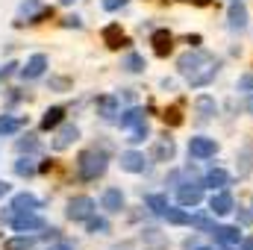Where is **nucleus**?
Here are the masks:
<instances>
[{"label": "nucleus", "instance_id": "6e6552de", "mask_svg": "<svg viewBox=\"0 0 253 250\" xmlns=\"http://www.w3.org/2000/svg\"><path fill=\"white\" fill-rule=\"evenodd\" d=\"M97 115H100L103 121H118V115H121V103H118V97H115V94L100 97V100H97Z\"/></svg>", "mask_w": 253, "mask_h": 250}, {"label": "nucleus", "instance_id": "c756f323", "mask_svg": "<svg viewBox=\"0 0 253 250\" xmlns=\"http://www.w3.org/2000/svg\"><path fill=\"white\" fill-rule=\"evenodd\" d=\"M24 126V118H0V132H18Z\"/></svg>", "mask_w": 253, "mask_h": 250}, {"label": "nucleus", "instance_id": "09e8293b", "mask_svg": "<svg viewBox=\"0 0 253 250\" xmlns=\"http://www.w3.org/2000/svg\"><path fill=\"white\" fill-rule=\"evenodd\" d=\"M194 250H209V248H194Z\"/></svg>", "mask_w": 253, "mask_h": 250}, {"label": "nucleus", "instance_id": "4be33fe9", "mask_svg": "<svg viewBox=\"0 0 253 250\" xmlns=\"http://www.w3.org/2000/svg\"><path fill=\"white\" fill-rule=\"evenodd\" d=\"M118 124L124 126V129H132V126L144 124V112H141V109H135V106H132V109H126L124 115H121V118H118Z\"/></svg>", "mask_w": 253, "mask_h": 250}, {"label": "nucleus", "instance_id": "dca6fc26", "mask_svg": "<svg viewBox=\"0 0 253 250\" xmlns=\"http://www.w3.org/2000/svg\"><path fill=\"white\" fill-rule=\"evenodd\" d=\"M209 209H212L215 215H227V212H233V194H230V191H218V194H212Z\"/></svg>", "mask_w": 253, "mask_h": 250}, {"label": "nucleus", "instance_id": "f8f14e48", "mask_svg": "<svg viewBox=\"0 0 253 250\" xmlns=\"http://www.w3.org/2000/svg\"><path fill=\"white\" fill-rule=\"evenodd\" d=\"M103 42H106V47H112V50H118V47L129 44V42H126V36H124V30H121L118 24L103 27Z\"/></svg>", "mask_w": 253, "mask_h": 250}, {"label": "nucleus", "instance_id": "a18cd8bd", "mask_svg": "<svg viewBox=\"0 0 253 250\" xmlns=\"http://www.w3.org/2000/svg\"><path fill=\"white\" fill-rule=\"evenodd\" d=\"M59 3H62V6H71V3H74V0H59Z\"/></svg>", "mask_w": 253, "mask_h": 250}, {"label": "nucleus", "instance_id": "9d476101", "mask_svg": "<svg viewBox=\"0 0 253 250\" xmlns=\"http://www.w3.org/2000/svg\"><path fill=\"white\" fill-rule=\"evenodd\" d=\"M44 68H47V56L44 53H36V56H30V62L21 68V77L24 80H39L44 74Z\"/></svg>", "mask_w": 253, "mask_h": 250}, {"label": "nucleus", "instance_id": "7c9ffc66", "mask_svg": "<svg viewBox=\"0 0 253 250\" xmlns=\"http://www.w3.org/2000/svg\"><path fill=\"white\" fill-rule=\"evenodd\" d=\"M144 138H147V121L132 126V132H129V141H144Z\"/></svg>", "mask_w": 253, "mask_h": 250}, {"label": "nucleus", "instance_id": "1a4fd4ad", "mask_svg": "<svg viewBox=\"0 0 253 250\" xmlns=\"http://www.w3.org/2000/svg\"><path fill=\"white\" fill-rule=\"evenodd\" d=\"M121 168H124V171H129V174H144L147 159H144V153L126 150V153H121Z\"/></svg>", "mask_w": 253, "mask_h": 250}, {"label": "nucleus", "instance_id": "c03bdc74", "mask_svg": "<svg viewBox=\"0 0 253 250\" xmlns=\"http://www.w3.org/2000/svg\"><path fill=\"white\" fill-rule=\"evenodd\" d=\"M248 109H251V112H253V94H251V97H248Z\"/></svg>", "mask_w": 253, "mask_h": 250}, {"label": "nucleus", "instance_id": "72a5a7b5", "mask_svg": "<svg viewBox=\"0 0 253 250\" xmlns=\"http://www.w3.org/2000/svg\"><path fill=\"white\" fill-rule=\"evenodd\" d=\"M100 3H103V9H106V12H115V9H121V6H124L126 0H100Z\"/></svg>", "mask_w": 253, "mask_h": 250}, {"label": "nucleus", "instance_id": "a878e982", "mask_svg": "<svg viewBox=\"0 0 253 250\" xmlns=\"http://www.w3.org/2000/svg\"><path fill=\"white\" fill-rule=\"evenodd\" d=\"M121 68H126L129 74H141V71L147 68V62H144V56H138V53H129V56L124 59V65H121Z\"/></svg>", "mask_w": 253, "mask_h": 250}, {"label": "nucleus", "instance_id": "de8ad7c7", "mask_svg": "<svg viewBox=\"0 0 253 250\" xmlns=\"http://www.w3.org/2000/svg\"><path fill=\"white\" fill-rule=\"evenodd\" d=\"M224 250H233V248H230V245H224Z\"/></svg>", "mask_w": 253, "mask_h": 250}, {"label": "nucleus", "instance_id": "2eb2a0df", "mask_svg": "<svg viewBox=\"0 0 253 250\" xmlns=\"http://www.w3.org/2000/svg\"><path fill=\"white\" fill-rule=\"evenodd\" d=\"M100 203H103V209H106V212H112V215H115V212H121V209H124V194H121V188H106Z\"/></svg>", "mask_w": 253, "mask_h": 250}, {"label": "nucleus", "instance_id": "a211bd4d", "mask_svg": "<svg viewBox=\"0 0 253 250\" xmlns=\"http://www.w3.org/2000/svg\"><path fill=\"white\" fill-rule=\"evenodd\" d=\"M153 159H156V162L174 159V141H171V138H159V141L153 144Z\"/></svg>", "mask_w": 253, "mask_h": 250}, {"label": "nucleus", "instance_id": "b1692460", "mask_svg": "<svg viewBox=\"0 0 253 250\" xmlns=\"http://www.w3.org/2000/svg\"><path fill=\"white\" fill-rule=\"evenodd\" d=\"M162 218H165L168 224H174V227H186V224H191V215L186 212V209H171V206H168V212H165Z\"/></svg>", "mask_w": 253, "mask_h": 250}, {"label": "nucleus", "instance_id": "4468645a", "mask_svg": "<svg viewBox=\"0 0 253 250\" xmlns=\"http://www.w3.org/2000/svg\"><path fill=\"white\" fill-rule=\"evenodd\" d=\"M248 27V9L242 0H233L230 6V30H245Z\"/></svg>", "mask_w": 253, "mask_h": 250}, {"label": "nucleus", "instance_id": "58836bf2", "mask_svg": "<svg viewBox=\"0 0 253 250\" xmlns=\"http://www.w3.org/2000/svg\"><path fill=\"white\" fill-rule=\"evenodd\" d=\"M180 3H191V6H203V9H206V6H212V0H180Z\"/></svg>", "mask_w": 253, "mask_h": 250}, {"label": "nucleus", "instance_id": "a19ab883", "mask_svg": "<svg viewBox=\"0 0 253 250\" xmlns=\"http://www.w3.org/2000/svg\"><path fill=\"white\" fill-rule=\"evenodd\" d=\"M242 250H253V239H242Z\"/></svg>", "mask_w": 253, "mask_h": 250}, {"label": "nucleus", "instance_id": "e433bc0d", "mask_svg": "<svg viewBox=\"0 0 253 250\" xmlns=\"http://www.w3.org/2000/svg\"><path fill=\"white\" fill-rule=\"evenodd\" d=\"M239 88H253V74H245V77L239 80Z\"/></svg>", "mask_w": 253, "mask_h": 250}, {"label": "nucleus", "instance_id": "f257e3e1", "mask_svg": "<svg viewBox=\"0 0 253 250\" xmlns=\"http://www.w3.org/2000/svg\"><path fill=\"white\" fill-rule=\"evenodd\" d=\"M177 68H180V74L189 80V85L203 88V85H209V83L215 80L221 62H218L212 53H206V50H189V53H183V56L177 59Z\"/></svg>", "mask_w": 253, "mask_h": 250}, {"label": "nucleus", "instance_id": "cd10ccee", "mask_svg": "<svg viewBox=\"0 0 253 250\" xmlns=\"http://www.w3.org/2000/svg\"><path fill=\"white\" fill-rule=\"evenodd\" d=\"M162 121H165V124H171V126H180V124H183V109H180V106H171V109H165Z\"/></svg>", "mask_w": 253, "mask_h": 250}, {"label": "nucleus", "instance_id": "20e7f679", "mask_svg": "<svg viewBox=\"0 0 253 250\" xmlns=\"http://www.w3.org/2000/svg\"><path fill=\"white\" fill-rule=\"evenodd\" d=\"M12 230H15V233L44 230V218H42L39 212H15V218H12Z\"/></svg>", "mask_w": 253, "mask_h": 250}, {"label": "nucleus", "instance_id": "f704fd0d", "mask_svg": "<svg viewBox=\"0 0 253 250\" xmlns=\"http://www.w3.org/2000/svg\"><path fill=\"white\" fill-rule=\"evenodd\" d=\"M36 147H39V144H36L33 138H21V141H18V150H21V153H24V150H36Z\"/></svg>", "mask_w": 253, "mask_h": 250}, {"label": "nucleus", "instance_id": "9b49d317", "mask_svg": "<svg viewBox=\"0 0 253 250\" xmlns=\"http://www.w3.org/2000/svg\"><path fill=\"white\" fill-rule=\"evenodd\" d=\"M12 209H15V212H36V209H42V200H39L36 194L24 191V194H15V197H12Z\"/></svg>", "mask_w": 253, "mask_h": 250}, {"label": "nucleus", "instance_id": "5701e85b", "mask_svg": "<svg viewBox=\"0 0 253 250\" xmlns=\"http://www.w3.org/2000/svg\"><path fill=\"white\" fill-rule=\"evenodd\" d=\"M144 203H147V209H150L153 215H165V212H168V197H165V194H147Z\"/></svg>", "mask_w": 253, "mask_h": 250}, {"label": "nucleus", "instance_id": "2f4dec72", "mask_svg": "<svg viewBox=\"0 0 253 250\" xmlns=\"http://www.w3.org/2000/svg\"><path fill=\"white\" fill-rule=\"evenodd\" d=\"M191 227H197V230H215L212 224H209V218H203V215H191Z\"/></svg>", "mask_w": 253, "mask_h": 250}, {"label": "nucleus", "instance_id": "412c9836", "mask_svg": "<svg viewBox=\"0 0 253 250\" xmlns=\"http://www.w3.org/2000/svg\"><path fill=\"white\" fill-rule=\"evenodd\" d=\"M62 118H65V109H62V106L47 109V112H44V118H42V129H56V126L62 124Z\"/></svg>", "mask_w": 253, "mask_h": 250}, {"label": "nucleus", "instance_id": "4c0bfd02", "mask_svg": "<svg viewBox=\"0 0 253 250\" xmlns=\"http://www.w3.org/2000/svg\"><path fill=\"white\" fill-rule=\"evenodd\" d=\"M15 68H18V65H15V62L3 65V68H0V80H3V77H9V74H12V71H15Z\"/></svg>", "mask_w": 253, "mask_h": 250}, {"label": "nucleus", "instance_id": "6ab92c4d", "mask_svg": "<svg viewBox=\"0 0 253 250\" xmlns=\"http://www.w3.org/2000/svg\"><path fill=\"white\" fill-rule=\"evenodd\" d=\"M203 186H209V188H224V186H230V174H227V171H221V168H212V171L206 174Z\"/></svg>", "mask_w": 253, "mask_h": 250}, {"label": "nucleus", "instance_id": "423d86ee", "mask_svg": "<svg viewBox=\"0 0 253 250\" xmlns=\"http://www.w3.org/2000/svg\"><path fill=\"white\" fill-rule=\"evenodd\" d=\"M177 200L183 206H197L203 200V183H183L177 188Z\"/></svg>", "mask_w": 253, "mask_h": 250}, {"label": "nucleus", "instance_id": "473e14b6", "mask_svg": "<svg viewBox=\"0 0 253 250\" xmlns=\"http://www.w3.org/2000/svg\"><path fill=\"white\" fill-rule=\"evenodd\" d=\"M62 24H65V27H68V30H80V27H83V21H80L77 15H68V18H65Z\"/></svg>", "mask_w": 253, "mask_h": 250}, {"label": "nucleus", "instance_id": "49530a36", "mask_svg": "<svg viewBox=\"0 0 253 250\" xmlns=\"http://www.w3.org/2000/svg\"><path fill=\"white\" fill-rule=\"evenodd\" d=\"M147 250H165V248H147Z\"/></svg>", "mask_w": 253, "mask_h": 250}, {"label": "nucleus", "instance_id": "c85d7f7f", "mask_svg": "<svg viewBox=\"0 0 253 250\" xmlns=\"http://www.w3.org/2000/svg\"><path fill=\"white\" fill-rule=\"evenodd\" d=\"M15 174H18V177H33V174H36L33 159H18V162H15Z\"/></svg>", "mask_w": 253, "mask_h": 250}, {"label": "nucleus", "instance_id": "0eeeda50", "mask_svg": "<svg viewBox=\"0 0 253 250\" xmlns=\"http://www.w3.org/2000/svg\"><path fill=\"white\" fill-rule=\"evenodd\" d=\"M150 44H153V53H156V56H168V53L174 50V36H171L168 30H153Z\"/></svg>", "mask_w": 253, "mask_h": 250}, {"label": "nucleus", "instance_id": "7ed1b4c3", "mask_svg": "<svg viewBox=\"0 0 253 250\" xmlns=\"http://www.w3.org/2000/svg\"><path fill=\"white\" fill-rule=\"evenodd\" d=\"M71 221H88L91 215H94V200L91 197H85V194H80V197H71V203H68V212H65Z\"/></svg>", "mask_w": 253, "mask_h": 250}, {"label": "nucleus", "instance_id": "f3484780", "mask_svg": "<svg viewBox=\"0 0 253 250\" xmlns=\"http://www.w3.org/2000/svg\"><path fill=\"white\" fill-rule=\"evenodd\" d=\"M77 135H80V129L74 124H65L59 132H56V138H53V147L56 150H65V147H71L74 141H77Z\"/></svg>", "mask_w": 253, "mask_h": 250}, {"label": "nucleus", "instance_id": "39448f33", "mask_svg": "<svg viewBox=\"0 0 253 250\" xmlns=\"http://www.w3.org/2000/svg\"><path fill=\"white\" fill-rule=\"evenodd\" d=\"M189 153L194 156V159H209V156L218 153V144H215V138H203V135H197V138H191L189 141Z\"/></svg>", "mask_w": 253, "mask_h": 250}, {"label": "nucleus", "instance_id": "ea45409f", "mask_svg": "<svg viewBox=\"0 0 253 250\" xmlns=\"http://www.w3.org/2000/svg\"><path fill=\"white\" fill-rule=\"evenodd\" d=\"M50 85H53V88H59V91H62V88H68V80H53V83H50Z\"/></svg>", "mask_w": 253, "mask_h": 250}, {"label": "nucleus", "instance_id": "bb28decb", "mask_svg": "<svg viewBox=\"0 0 253 250\" xmlns=\"http://www.w3.org/2000/svg\"><path fill=\"white\" fill-rule=\"evenodd\" d=\"M85 227H88V233H94V236H103V233H109V224H106L103 218H94V215L85 221Z\"/></svg>", "mask_w": 253, "mask_h": 250}, {"label": "nucleus", "instance_id": "f03ea898", "mask_svg": "<svg viewBox=\"0 0 253 250\" xmlns=\"http://www.w3.org/2000/svg\"><path fill=\"white\" fill-rule=\"evenodd\" d=\"M106 165H109V153L106 150H97V147H88L77 159V174H80V180L94 183L97 177L106 174Z\"/></svg>", "mask_w": 253, "mask_h": 250}, {"label": "nucleus", "instance_id": "79ce46f5", "mask_svg": "<svg viewBox=\"0 0 253 250\" xmlns=\"http://www.w3.org/2000/svg\"><path fill=\"white\" fill-rule=\"evenodd\" d=\"M6 194H9V183H3V180H0V197H6Z\"/></svg>", "mask_w": 253, "mask_h": 250}, {"label": "nucleus", "instance_id": "c9c22d12", "mask_svg": "<svg viewBox=\"0 0 253 250\" xmlns=\"http://www.w3.org/2000/svg\"><path fill=\"white\" fill-rule=\"evenodd\" d=\"M239 221H242V224H253V206H251V209H242V212H239Z\"/></svg>", "mask_w": 253, "mask_h": 250}, {"label": "nucleus", "instance_id": "aec40b11", "mask_svg": "<svg viewBox=\"0 0 253 250\" xmlns=\"http://www.w3.org/2000/svg\"><path fill=\"white\" fill-rule=\"evenodd\" d=\"M194 106H197V115H200V121H209V118L215 115V109H218V106H215V100H212L209 94H200Z\"/></svg>", "mask_w": 253, "mask_h": 250}, {"label": "nucleus", "instance_id": "393cba45", "mask_svg": "<svg viewBox=\"0 0 253 250\" xmlns=\"http://www.w3.org/2000/svg\"><path fill=\"white\" fill-rule=\"evenodd\" d=\"M3 250H33V239L24 233V236H15V239H6Z\"/></svg>", "mask_w": 253, "mask_h": 250}, {"label": "nucleus", "instance_id": "37998d69", "mask_svg": "<svg viewBox=\"0 0 253 250\" xmlns=\"http://www.w3.org/2000/svg\"><path fill=\"white\" fill-rule=\"evenodd\" d=\"M47 250H74V248H71V245H65V242H62V245H53V248H47Z\"/></svg>", "mask_w": 253, "mask_h": 250}, {"label": "nucleus", "instance_id": "ddd939ff", "mask_svg": "<svg viewBox=\"0 0 253 250\" xmlns=\"http://www.w3.org/2000/svg\"><path fill=\"white\" fill-rule=\"evenodd\" d=\"M212 239H215L218 245H242L239 227H215V230H212Z\"/></svg>", "mask_w": 253, "mask_h": 250}]
</instances>
